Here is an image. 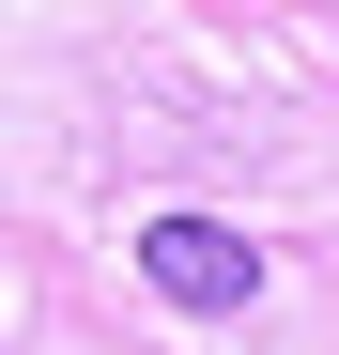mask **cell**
I'll use <instances>...</instances> for the list:
<instances>
[{
  "mask_svg": "<svg viewBox=\"0 0 339 355\" xmlns=\"http://www.w3.org/2000/svg\"><path fill=\"white\" fill-rule=\"evenodd\" d=\"M139 278L185 293V309H247V293H262V248H247L232 216H154L139 232Z\"/></svg>",
  "mask_w": 339,
  "mask_h": 355,
  "instance_id": "obj_1",
  "label": "cell"
}]
</instances>
